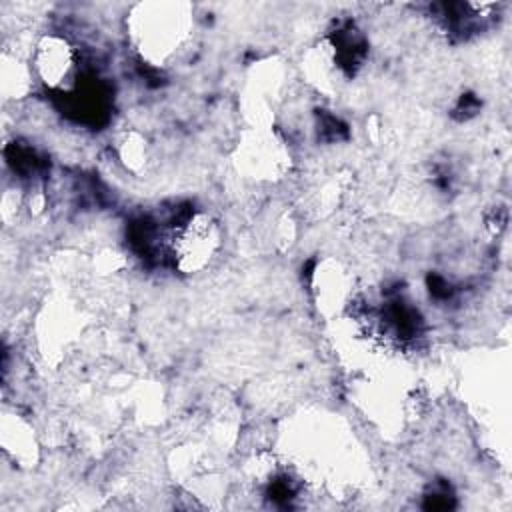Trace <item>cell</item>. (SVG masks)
I'll list each match as a JSON object with an SVG mask.
<instances>
[{"instance_id":"obj_1","label":"cell","mask_w":512,"mask_h":512,"mask_svg":"<svg viewBox=\"0 0 512 512\" xmlns=\"http://www.w3.org/2000/svg\"><path fill=\"white\" fill-rule=\"evenodd\" d=\"M34 66L42 82L50 88H68L76 72L74 48L60 36H44L36 44Z\"/></svg>"}]
</instances>
